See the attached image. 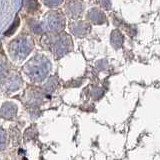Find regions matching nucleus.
Returning a JSON list of instances; mask_svg holds the SVG:
<instances>
[{
	"mask_svg": "<svg viewBox=\"0 0 160 160\" xmlns=\"http://www.w3.org/2000/svg\"><path fill=\"white\" fill-rule=\"evenodd\" d=\"M50 69V62L44 55H37L27 63L25 70L31 79L41 81L47 76Z\"/></svg>",
	"mask_w": 160,
	"mask_h": 160,
	"instance_id": "1",
	"label": "nucleus"
},
{
	"mask_svg": "<svg viewBox=\"0 0 160 160\" xmlns=\"http://www.w3.org/2000/svg\"><path fill=\"white\" fill-rule=\"evenodd\" d=\"M32 44L29 39L20 37L15 39L14 41L10 44V53L15 58H24L26 55L31 51Z\"/></svg>",
	"mask_w": 160,
	"mask_h": 160,
	"instance_id": "2",
	"label": "nucleus"
},
{
	"mask_svg": "<svg viewBox=\"0 0 160 160\" xmlns=\"http://www.w3.org/2000/svg\"><path fill=\"white\" fill-rule=\"evenodd\" d=\"M65 20L63 19L62 15L57 12H51L47 14L46 18L44 19L43 23H41L42 28L48 31H58L62 27Z\"/></svg>",
	"mask_w": 160,
	"mask_h": 160,
	"instance_id": "3",
	"label": "nucleus"
},
{
	"mask_svg": "<svg viewBox=\"0 0 160 160\" xmlns=\"http://www.w3.org/2000/svg\"><path fill=\"white\" fill-rule=\"evenodd\" d=\"M70 48H71L70 39L68 37L66 39H65L64 37H61L54 43L52 51H53L54 55H56V56L60 57V56H62L63 54L67 53L70 50Z\"/></svg>",
	"mask_w": 160,
	"mask_h": 160,
	"instance_id": "4",
	"label": "nucleus"
},
{
	"mask_svg": "<svg viewBox=\"0 0 160 160\" xmlns=\"http://www.w3.org/2000/svg\"><path fill=\"white\" fill-rule=\"evenodd\" d=\"M70 29H71L73 34H75L76 36H83L87 32L88 26L84 22H77V23H73L70 26Z\"/></svg>",
	"mask_w": 160,
	"mask_h": 160,
	"instance_id": "5",
	"label": "nucleus"
},
{
	"mask_svg": "<svg viewBox=\"0 0 160 160\" xmlns=\"http://www.w3.org/2000/svg\"><path fill=\"white\" fill-rule=\"evenodd\" d=\"M1 113H2V116L5 118H10L14 116L15 114L17 112V107L11 102H8V103H4V105L2 106V110H1Z\"/></svg>",
	"mask_w": 160,
	"mask_h": 160,
	"instance_id": "6",
	"label": "nucleus"
},
{
	"mask_svg": "<svg viewBox=\"0 0 160 160\" xmlns=\"http://www.w3.org/2000/svg\"><path fill=\"white\" fill-rule=\"evenodd\" d=\"M89 19L91 20L92 22H94V23L101 24L105 20V15L103 14L102 11H100L99 9L94 8L92 10H90V12H89Z\"/></svg>",
	"mask_w": 160,
	"mask_h": 160,
	"instance_id": "7",
	"label": "nucleus"
},
{
	"mask_svg": "<svg viewBox=\"0 0 160 160\" xmlns=\"http://www.w3.org/2000/svg\"><path fill=\"white\" fill-rule=\"evenodd\" d=\"M67 11L69 14H71L73 17H77L79 13H81V3L79 2H69L67 5Z\"/></svg>",
	"mask_w": 160,
	"mask_h": 160,
	"instance_id": "8",
	"label": "nucleus"
},
{
	"mask_svg": "<svg viewBox=\"0 0 160 160\" xmlns=\"http://www.w3.org/2000/svg\"><path fill=\"white\" fill-rule=\"evenodd\" d=\"M123 43V36L122 34L120 33L117 30H115V31L112 32L111 34V44L113 45L114 47H120Z\"/></svg>",
	"mask_w": 160,
	"mask_h": 160,
	"instance_id": "9",
	"label": "nucleus"
},
{
	"mask_svg": "<svg viewBox=\"0 0 160 160\" xmlns=\"http://www.w3.org/2000/svg\"><path fill=\"white\" fill-rule=\"evenodd\" d=\"M20 84H21V81H20V78L16 77V76H13L12 78H10L9 80V84H8V87L9 89L11 90H15V89H18Z\"/></svg>",
	"mask_w": 160,
	"mask_h": 160,
	"instance_id": "10",
	"label": "nucleus"
},
{
	"mask_svg": "<svg viewBox=\"0 0 160 160\" xmlns=\"http://www.w3.org/2000/svg\"><path fill=\"white\" fill-rule=\"evenodd\" d=\"M54 87H55V78H52V79L50 80V81L44 86L45 90H46L47 92H51V91H53Z\"/></svg>",
	"mask_w": 160,
	"mask_h": 160,
	"instance_id": "11",
	"label": "nucleus"
},
{
	"mask_svg": "<svg viewBox=\"0 0 160 160\" xmlns=\"http://www.w3.org/2000/svg\"><path fill=\"white\" fill-rule=\"evenodd\" d=\"M18 23H19V20H17V21H15V22L13 23L12 26H11V27H10V28L7 30V32L5 33V34H6V35H11V34L14 32V30L18 27Z\"/></svg>",
	"mask_w": 160,
	"mask_h": 160,
	"instance_id": "12",
	"label": "nucleus"
},
{
	"mask_svg": "<svg viewBox=\"0 0 160 160\" xmlns=\"http://www.w3.org/2000/svg\"><path fill=\"white\" fill-rule=\"evenodd\" d=\"M45 4L48 5V6H56V5L61 4V1H45Z\"/></svg>",
	"mask_w": 160,
	"mask_h": 160,
	"instance_id": "13",
	"label": "nucleus"
},
{
	"mask_svg": "<svg viewBox=\"0 0 160 160\" xmlns=\"http://www.w3.org/2000/svg\"><path fill=\"white\" fill-rule=\"evenodd\" d=\"M4 147H5V132L2 129V149H4Z\"/></svg>",
	"mask_w": 160,
	"mask_h": 160,
	"instance_id": "14",
	"label": "nucleus"
},
{
	"mask_svg": "<svg viewBox=\"0 0 160 160\" xmlns=\"http://www.w3.org/2000/svg\"><path fill=\"white\" fill-rule=\"evenodd\" d=\"M101 4H102V6H103V7H104V6H107L108 9L110 8V5H111V3H110V2H102Z\"/></svg>",
	"mask_w": 160,
	"mask_h": 160,
	"instance_id": "15",
	"label": "nucleus"
}]
</instances>
